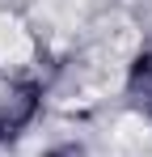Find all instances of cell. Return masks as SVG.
Instances as JSON below:
<instances>
[{
  "mask_svg": "<svg viewBox=\"0 0 152 157\" xmlns=\"http://www.w3.org/2000/svg\"><path fill=\"white\" fill-rule=\"evenodd\" d=\"M34 110H38V89H34V85H21V89L4 102V110H0V140L17 136V132L34 119Z\"/></svg>",
  "mask_w": 152,
  "mask_h": 157,
  "instance_id": "cell-1",
  "label": "cell"
},
{
  "mask_svg": "<svg viewBox=\"0 0 152 157\" xmlns=\"http://www.w3.org/2000/svg\"><path fill=\"white\" fill-rule=\"evenodd\" d=\"M47 157H85V149H80V144H59V149H51Z\"/></svg>",
  "mask_w": 152,
  "mask_h": 157,
  "instance_id": "cell-2",
  "label": "cell"
}]
</instances>
